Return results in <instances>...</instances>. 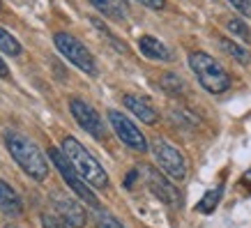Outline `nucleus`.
<instances>
[{
	"label": "nucleus",
	"mask_w": 251,
	"mask_h": 228,
	"mask_svg": "<svg viewBox=\"0 0 251 228\" xmlns=\"http://www.w3.org/2000/svg\"><path fill=\"white\" fill-rule=\"evenodd\" d=\"M5 145H7L12 159L21 166V171L25 175H30L32 180H46L49 175V161H46L44 152L37 148L35 141H30L28 136H23L19 131H5Z\"/></svg>",
	"instance_id": "nucleus-1"
},
{
	"label": "nucleus",
	"mask_w": 251,
	"mask_h": 228,
	"mask_svg": "<svg viewBox=\"0 0 251 228\" xmlns=\"http://www.w3.org/2000/svg\"><path fill=\"white\" fill-rule=\"evenodd\" d=\"M62 152L65 157L72 161V166L76 168V173L83 177L88 184H92L95 189H106L108 187V175L101 168L95 157L83 148V143H78L74 136H65L62 138Z\"/></svg>",
	"instance_id": "nucleus-2"
},
{
	"label": "nucleus",
	"mask_w": 251,
	"mask_h": 228,
	"mask_svg": "<svg viewBox=\"0 0 251 228\" xmlns=\"http://www.w3.org/2000/svg\"><path fill=\"white\" fill-rule=\"evenodd\" d=\"M189 67L196 74L198 83L203 85L207 92L221 95V92H226L230 88V74L203 51H194L189 55Z\"/></svg>",
	"instance_id": "nucleus-3"
},
{
	"label": "nucleus",
	"mask_w": 251,
	"mask_h": 228,
	"mask_svg": "<svg viewBox=\"0 0 251 228\" xmlns=\"http://www.w3.org/2000/svg\"><path fill=\"white\" fill-rule=\"evenodd\" d=\"M49 159L55 164V168H58V173L62 175V180L67 182V187L74 194H76L83 203H88L90 207H95V205H99V201H97V196H95V191L88 187V182H85L83 177L76 173V168L72 166V161L65 157V152L62 150H58V148H49Z\"/></svg>",
	"instance_id": "nucleus-4"
},
{
	"label": "nucleus",
	"mask_w": 251,
	"mask_h": 228,
	"mask_svg": "<svg viewBox=\"0 0 251 228\" xmlns=\"http://www.w3.org/2000/svg\"><path fill=\"white\" fill-rule=\"evenodd\" d=\"M53 44L74 67H78L81 72H85V74H97V65H95L92 53L85 49L83 42H78L74 35H69V32H55Z\"/></svg>",
	"instance_id": "nucleus-5"
},
{
	"label": "nucleus",
	"mask_w": 251,
	"mask_h": 228,
	"mask_svg": "<svg viewBox=\"0 0 251 228\" xmlns=\"http://www.w3.org/2000/svg\"><path fill=\"white\" fill-rule=\"evenodd\" d=\"M152 154H154V159H157V164L161 166V171L168 177L184 180V175H187V161H184L182 152L177 150L175 145L166 143L164 138H157L152 143Z\"/></svg>",
	"instance_id": "nucleus-6"
},
{
	"label": "nucleus",
	"mask_w": 251,
	"mask_h": 228,
	"mask_svg": "<svg viewBox=\"0 0 251 228\" xmlns=\"http://www.w3.org/2000/svg\"><path fill=\"white\" fill-rule=\"evenodd\" d=\"M108 122H111L113 131L118 134V138H120L127 148H131V150H136V152H148V141H145V136L141 134V129H138L127 115H122L120 111H113V108H111V111H108Z\"/></svg>",
	"instance_id": "nucleus-7"
},
{
	"label": "nucleus",
	"mask_w": 251,
	"mask_h": 228,
	"mask_svg": "<svg viewBox=\"0 0 251 228\" xmlns=\"http://www.w3.org/2000/svg\"><path fill=\"white\" fill-rule=\"evenodd\" d=\"M69 111H72V115H74V120L78 122L81 129H85L95 138H104V134H106L104 120H101V115L88 101H83V99H78V97H72L69 99Z\"/></svg>",
	"instance_id": "nucleus-8"
},
{
	"label": "nucleus",
	"mask_w": 251,
	"mask_h": 228,
	"mask_svg": "<svg viewBox=\"0 0 251 228\" xmlns=\"http://www.w3.org/2000/svg\"><path fill=\"white\" fill-rule=\"evenodd\" d=\"M51 203H53L55 212L60 214L62 224L67 228H83L85 226L88 217H85V210L78 201H74V198L67 196V194L53 191V194H51Z\"/></svg>",
	"instance_id": "nucleus-9"
},
{
	"label": "nucleus",
	"mask_w": 251,
	"mask_h": 228,
	"mask_svg": "<svg viewBox=\"0 0 251 228\" xmlns=\"http://www.w3.org/2000/svg\"><path fill=\"white\" fill-rule=\"evenodd\" d=\"M141 171H143L145 180H148V187L152 189V194L159 198V201H164V203H166V205H171V207L180 205V194H177V189L168 182V180L159 173V171H157V168L141 166Z\"/></svg>",
	"instance_id": "nucleus-10"
},
{
	"label": "nucleus",
	"mask_w": 251,
	"mask_h": 228,
	"mask_svg": "<svg viewBox=\"0 0 251 228\" xmlns=\"http://www.w3.org/2000/svg\"><path fill=\"white\" fill-rule=\"evenodd\" d=\"M122 101H125V106L129 108L138 120H143L145 125H154V122L159 120V115H157L154 106L145 97H138V95H125Z\"/></svg>",
	"instance_id": "nucleus-11"
},
{
	"label": "nucleus",
	"mask_w": 251,
	"mask_h": 228,
	"mask_svg": "<svg viewBox=\"0 0 251 228\" xmlns=\"http://www.w3.org/2000/svg\"><path fill=\"white\" fill-rule=\"evenodd\" d=\"M138 49H141V53L145 58H150V60H159V62H171V51H168V46L164 42H159L157 37H150V35H143V37L138 39Z\"/></svg>",
	"instance_id": "nucleus-12"
},
{
	"label": "nucleus",
	"mask_w": 251,
	"mask_h": 228,
	"mask_svg": "<svg viewBox=\"0 0 251 228\" xmlns=\"http://www.w3.org/2000/svg\"><path fill=\"white\" fill-rule=\"evenodd\" d=\"M0 210H2L5 214H9V217H16V214L23 212L19 194H16L5 180H0Z\"/></svg>",
	"instance_id": "nucleus-13"
},
{
	"label": "nucleus",
	"mask_w": 251,
	"mask_h": 228,
	"mask_svg": "<svg viewBox=\"0 0 251 228\" xmlns=\"http://www.w3.org/2000/svg\"><path fill=\"white\" fill-rule=\"evenodd\" d=\"M90 5L95 9H99L104 16L108 19H113V21H122V19H127V0H90Z\"/></svg>",
	"instance_id": "nucleus-14"
},
{
	"label": "nucleus",
	"mask_w": 251,
	"mask_h": 228,
	"mask_svg": "<svg viewBox=\"0 0 251 228\" xmlns=\"http://www.w3.org/2000/svg\"><path fill=\"white\" fill-rule=\"evenodd\" d=\"M219 46L224 53H228L230 58H235L237 62H242V65H247V62L251 60V55L247 49H242V46L237 44V42H233V39H226V37H219Z\"/></svg>",
	"instance_id": "nucleus-15"
},
{
	"label": "nucleus",
	"mask_w": 251,
	"mask_h": 228,
	"mask_svg": "<svg viewBox=\"0 0 251 228\" xmlns=\"http://www.w3.org/2000/svg\"><path fill=\"white\" fill-rule=\"evenodd\" d=\"M92 219H95V226L97 228H125L106 207H101V205L92 207Z\"/></svg>",
	"instance_id": "nucleus-16"
},
{
	"label": "nucleus",
	"mask_w": 251,
	"mask_h": 228,
	"mask_svg": "<svg viewBox=\"0 0 251 228\" xmlns=\"http://www.w3.org/2000/svg\"><path fill=\"white\" fill-rule=\"evenodd\" d=\"M221 194H224V189H221V187H214V189H210V191L205 194V196L198 201L196 210H198L201 214H212V212H214V207L219 205Z\"/></svg>",
	"instance_id": "nucleus-17"
},
{
	"label": "nucleus",
	"mask_w": 251,
	"mask_h": 228,
	"mask_svg": "<svg viewBox=\"0 0 251 228\" xmlns=\"http://www.w3.org/2000/svg\"><path fill=\"white\" fill-rule=\"evenodd\" d=\"M0 51L7 53V55H19L21 53V44H19L14 35H9L5 28H0Z\"/></svg>",
	"instance_id": "nucleus-18"
},
{
	"label": "nucleus",
	"mask_w": 251,
	"mask_h": 228,
	"mask_svg": "<svg viewBox=\"0 0 251 228\" xmlns=\"http://www.w3.org/2000/svg\"><path fill=\"white\" fill-rule=\"evenodd\" d=\"M226 30H228L230 35H237V37L251 42V28L244 21H240V19H230V21L226 23Z\"/></svg>",
	"instance_id": "nucleus-19"
},
{
	"label": "nucleus",
	"mask_w": 251,
	"mask_h": 228,
	"mask_svg": "<svg viewBox=\"0 0 251 228\" xmlns=\"http://www.w3.org/2000/svg\"><path fill=\"white\" fill-rule=\"evenodd\" d=\"M161 85L166 88V90L175 92V90H182V81H180V76L175 74H166L164 78H161Z\"/></svg>",
	"instance_id": "nucleus-20"
},
{
	"label": "nucleus",
	"mask_w": 251,
	"mask_h": 228,
	"mask_svg": "<svg viewBox=\"0 0 251 228\" xmlns=\"http://www.w3.org/2000/svg\"><path fill=\"white\" fill-rule=\"evenodd\" d=\"M230 7H235L240 14H251V0H226Z\"/></svg>",
	"instance_id": "nucleus-21"
},
{
	"label": "nucleus",
	"mask_w": 251,
	"mask_h": 228,
	"mask_svg": "<svg viewBox=\"0 0 251 228\" xmlns=\"http://www.w3.org/2000/svg\"><path fill=\"white\" fill-rule=\"evenodd\" d=\"M42 226L44 228H67L60 219H55V217H51V214H44V217H42Z\"/></svg>",
	"instance_id": "nucleus-22"
},
{
	"label": "nucleus",
	"mask_w": 251,
	"mask_h": 228,
	"mask_svg": "<svg viewBox=\"0 0 251 228\" xmlns=\"http://www.w3.org/2000/svg\"><path fill=\"white\" fill-rule=\"evenodd\" d=\"M136 2H141V5L150 9H164V5H166V0H136Z\"/></svg>",
	"instance_id": "nucleus-23"
},
{
	"label": "nucleus",
	"mask_w": 251,
	"mask_h": 228,
	"mask_svg": "<svg viewBox=\"0 0 251 228\" xmlns=\"http://www.w3.org/2000/svg\"><path fill=\"white\" fill-rule=\"evenodd\" d=\"M7 76H9V67L5 65V60L0 58V78H7Z\"/></svg>",
	"instance_id": "nucleus-24"
},
{
	"label": "nucleus",
	"mask_w": 251,
	"mask_h": 228,
	"mask_svg": "<svg viewBox=\"0 0 251 228\" xmlns=\"http://www.w3.org/2000/svg\"><path fill=\"white\" fill-rule=\"evenodd\" d=\"M5 228H16V226H5Z\"/></svg>",
	"instance_id": "nucleus-25"
},
{
	"label": "nucleus",
	"mask_w": 251,
	"mask_h": 228,
	"mask_svg": "<svg viewBox=\"0 0 251 228\" xmlns=\"http://www.w3.org/2000/svg\"><path fill=\"white\" fill-rule=\"evenodd\" d=\"M0 5H2V2H0Z\"/></svg>",
	"instance_id": "nucleus-26"
}]
</instances>
